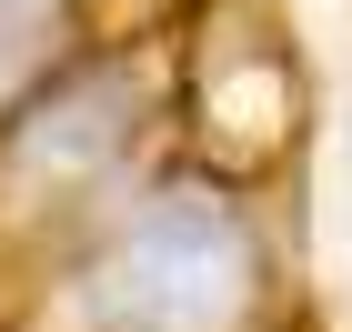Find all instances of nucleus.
<instances>
[{"instance_id":"nucleus-4","label":"nucleus","mask_w":352,"mask_h":332,"mask_svg":"<svg viewBox=\"0 0 352 332\" xmlns=\"http://www.w3.org/2000/svg\"><path fill=\"white\" fill-rule=\"evenodd\" d=\"M81 51V0H0V121Z\"/></svg>"},{"instance_id":"nucleus-2","label":"nucleus","mask_w":352,"mask_h":332,"mask_svg":"<svg viewBox=\"0 0 352 332\" xmlns=\"http://www.w3.org/2000/svg\"><path fill=\"white\" fill-rule=\"evenodd\" d=\"M162 121H171V60L141 51V41L71 51L0 121V262H21L10 302L30 292V272L81 221H101L141 171L162 162Z\"/></svg>"},{"instance_id":"nucleus-1","label":"nucleus","mask_w":352,"mask_h":332,"mask_svg":"<svg viewBox=\"0 0 352 332\" xmlns=\"http://www.w3.org/2000/svg\"><path fill=\"white\" fill-rule=\"evenodd\" d=\"M292 272L262 181L212 162H151L101 221L30 272L0 332H292Z\"/></svg>"},{"instance_id":"nucleus-3","label":"nucleus","mask_w":352,"mask_h":332,"mask_svg":"<svg viewBox=\"0 0 352 332\" xmlns=\"http://www.w3.org/2000/svg\"><path fill=\"white\" fill-rule=\"evenodd\" d=\"M171 121H191V162L232 171V181H262L272 162H292L302 81H292V60H282V41L252 30V41H232V60L221 51L171 60Z\"/></svg>"}]
</instances>
